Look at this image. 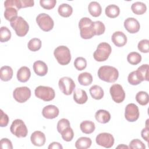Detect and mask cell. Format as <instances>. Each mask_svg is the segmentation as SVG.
Masks as SVG:
<instances>
[{
  "mask_svg": "<svg viewBox=\"0 0 149 149\" xmlns=\"http://www.w3.org/2000/svg\"><path fill=\"white\" fill-rule=\"evenodd\" d=\"M93 29L94 34L96 36H100L104 34L105 30V25L101 21L93 22Z\"/></svg>",
  "mask_w": 149,
  "mask_h": 149,
  "instance_id": "74e56055",
  "label": "cell"
},
{
  "mask_svg": "<svg viewBox=\"0 0 149 149\" xmlns=\"http://www.w3.org/2000/svg\"><path fill=\"white\" fill-rule=\"evenodd\" d=\"M12 29L15 31L16 35L19 37L25 36L29 30L27 22L21 16H17L10 22Z\"/></svg>",
  "mask_w": 149,
  "mask_h": 149,
  "instance_id": "3957f363",
  "label": "cell"
},
{
  "mask_svg": "<svg viewBox=\"0 0 149 149\" xmlns=\"http://www.w3.org/2000/svg\"><path fill=\"white\" fill-rule=\"evenodd\" d=\"M73 100L77 104H85L88 100V97L86 91L80 88L74 89L73 92Z\"/></svg>",
  "mask_w": 149,
  "mask_h": 149,
  "instance_id": "d6986e66",
  "label": "cell"
},
{
  "mask_svg": "<svg viewBox=\"0 0 149 149\" xmlns=\"http://www.w3.org/2000/svg\"><path fill=\"white\" fill-rule=\"evenodd\" d=\"M123 24L125 29L130 33H136L140 30V23L139 21L134 17H128L126 19Z\"/></svg>",
  "mask_w": 149,
  "mask_h": 149,
  "instance_id": "5bb4252c",
  "label": "cell"
},
{
  "mask_svg": "<svg viewBox=\"0 0 149 149\" xmlns=\"http://www.w3.org/2000/svg\"><path fill=\"white\" fill-rule=\"evenodd\" d=\"M79 83L82 86H88L93 82V76L91 73L88 72H83L79 74L78 77Z\"/></svg>",
  "mask_w": 149,
  "mask_h": 149,
  "instance_id": "f1b7e54d",
  "label": "cell"
},
{
  "mask_svg": "<svg viewBox=\"0 0 149 149\" xmlns=\"http://www.w3.org/2000/svg\"><path fill=\"white\" fill-rule=\"evenodd\" d=\"M70 126V122L65 118L60 119L57 123V130L59 133H61L64 130Z\"/></svg>",
  "mask_w": 149,
  "mask_h": 149,
  "instance_id": "60d3db41",
  "label": "cell"
},
{
  "mask_svg": "<svg viewBox=\"0 0 149 149\" xmlns=\"http://www.w3.org/2000/svg\"><path fill=\"white\" fill-rule=\"evenodd\" d=\"M34 93L36 97L44 101H50L54 100L55 96V91L52 87L44 86L36 87Z\"/></svg>",
  "mask_w": 149,
  "mask_h": 149,
  "instance_id": "8992f818",
  "label": "cell"
},
{
  "mask_svg": "<svg viewBox=\"0 0 149 149\" xmlns=\"http://www.w3.org/2000/svg\"><path fill=\"white\" fill-rule=\"evenodd\" d=\"M11 38V32L9 29L5 26H2L0 29V41L1 42L8 41Z\"/></svg>",
  "mask_w": 149,
  "mask_h": 149,
  "instance_id": "e575fe53",
  "label": "cell"
},
{
  "mask_svg": "<svg viewBox=\"0 0 149 149\" xmlns=\"http://www.w3.org/2000/svg\"><path fill=\"white\" fill-rule=\"evenodd\" d=\"M59 113V109L54 105H48L43 108L42 110V116L47 119H52L56 118Z\"/></svg>",
  "mask_w": 149,
  "mask_h": 149,
  "instance_id": "9a60e30c",
  "label": "cell"
},
{
  "mask_svg": "<svg viewBox=\"0 0 149 149\" xmlns=\"http://www.w3.org/2000/svg\"><path fill=\"white\" fill-rule=\"evenodd\" d=\"M149 40L147 39H143L139 42L137 45L138 49L143 53H148L149 52Z\"/></svg>",
  "mask_w": 149,
  "mask_h": 149,
  "instance_id": "ee69618b",
  "label": "cell"
},
{
  "mask_svg": "<svg viewBox=\"0 0 149 149\" xmlns=\"http://www.w3.org/2000/svg\"><path fill=\"white\" fill-rule=\"evenodd\" d=\"M31 76L30 69L27 66L21 67L17 72V80L22 83H25L29 80Z\"/></svg>",
  "mask_w": 149,
  "mask_h": 149,
  "instance_id": "ffe728a7",
  "label": "cell"
},
{
  "mask_svg": "<svg viewBox=\"0 0 149 149\" xmlns=\"http://www.w3.org/2000/svg\"><path fill=\"white\" fill-rule=\"evenodd\" d=\"M17 11L18 10L15 8H5V10L4 12V17L7 20L10 22L12 20L17 16Z\"/></svg>",
  "mask_w": 149,
  "mask_h": 149,
  "instance_id": "8d00e7d4",
  "label": "cell"
},
{
  "mask_svg": "<svg viewBox=\"0 0 149 149\" xmlns=\"http://www.w3.org/2000/svg\"><path fill=\"white\" fill-rule=\"evenodd\" d=\"M10 132L17 137H25L28 133L27 128L24 122L19 119L13 121L10 127Z\"/></svg>",
  "mask_w": 149,
  "mask_h": 149,
  "instance_id": "52a82bcc",
  "label": "cell"
},
{
  "mask_svg": "<svg viewBox=\"0 0 149 149\" xmlns=\"http://www.w3.org/2000/svg\"><path fill=\"white\" fill-rule=\"evenodd\" d=\"M116 148H127H127H129V147L125 144H120V145L118 146Z\"/></svg>",
  "mask_w": 149,
  "mask_h": 149,
  "instance_id": "816d5d0a",
  "label": "cell"
},
{
  "mask_svg": "<svg viewBox=\"0 0 149 149\" xmlns=\"http://www.w3.org/2000/svg\"><path fill=\"white\" fill-rule=\"evenodd\" d=\"M13 70L11 67L9 66H3L1 68L0 77L1 80L3 81H8L10 80L13 76Z\"/></svg>",
  "mask_w": 149,
  "mask_h": 149,
  "instance_id": "603a6c76",
  "label": "cell"
},
{
  "mask_svg": "<svg viewBox=\"0 0 149 149\" xmlns=\"http://www.w3.org/2000/svg\"><path fill=\"white\" fill-rule=\"evenodd\" d=\"M132 12L137 15L144 14L147 10V6L145 3L141 2H136L131 6Z\"/></svg>",
  "mask_w": 149,
  "mask_h": 149,
  "instance_id": "f546056e",
  "label": "cell"
},
{
  "mask_svg": "<svg viewBox=\"0 0 149 149\" xmlns=\"http://www.w3.org/2000/svg\"><path fill=\"white\" fill-rule=\"evenodd\" d=\"M27 47L31 51H37L41 47V41L37 38H31L27 44Z\"/></svg>",
  "mask_w": 149,
  "mask_h": 149,
  "instance_id": "836d02e7",
  "label": "cell"
},
{
  "mask_svg": "<svg viewBox=\"0 0 149 149\" xmlns=\"http://www.w3.org/2000/svg\"><path fill=\"white\" fill-rule=\"evenodd\" d=\"M109 93L113 101L118 104L122 102L125 98V93L122 86L119 84L112 85Z\"/></svg>",
  "mask_w": 149,
  "mask_h": 149,
  "instance_id": "8fae6325",
  "label": "cell"
},
{
  "mask_svg": "<svg viewBox=\"0 0 149 149\" xmlns=\"http://www.w3.org/2000/svg\"><path fill=\"white\" fill-rule=\"evenodd\" d=\"M148 120H147L146 121V126L145 128L143 129V130H141V137L142 138L145 140L147 143L148 142V133H149V129H148Z\"/></svg>",
  "mask_w": 149,
  "mask_h": 149,
  "instance_id": "c3c4849f",
  "label": "cell"
},
{
  "mask_svg": "<svg viewBox=\"0 0 149 149\" xmlns=\"http://www.w3.org/2000/svg\"><path fill=\"white\" fill-rule=\"evenodd\" d=\"M105 13L106 16L108 17L115 18L119 15L120 9L116 5H109L105 8Z\"/></svg>",
  "mask_w": 149,
  "mask_h": 149,
  "instance_id": "4316f807",
  "label": "cell"
},
{
  "mask_svg": "<svg viewBox=\"0 0 149 149\" xmlns=\"http://www.w3.org/2000/svg\"><path fill=\"white\" fill-rule=\"evenodd\" d=\"M74 66L78 70H83L87 66V61L83 57H77L74 61Z\"/></svg>",
  "mask_w": 149,
  "mask_h": 149,
  "instance_id": "f35d334b",
  "label": "cell"
},
{
  "mask_svg": "<svg viewBox=\"0 0 149 149\" xmlns=\"http://www.w3.org/2000/svg\"><path fill=\"white\" fill-rule=\"evenodd\" d=\"M90 93L93 98L99 100L103 98L104 92L103 89L98 85H94L90 88Z\"/></svg>",
  "mask_w": 149,
  "mask_h": 149,
  "instance_id": "484cf974",
  "label": "cell"
},
{
  "mask_svg": "<svg viewBox=\"0 0 149 149\" xmlns=\"http://www.w3.org/2000/svg\"><path fill=\"white\" fill-rule=\"evenodd\" d=\"M127 60L130 64L136 65L141 62V55L137 52H132L127 55Z\"/></svg>",
  "mask_w": 149,
  "mask_h": 149,
  "instance_id": "d6a6232c",
  "label": "cell"
},
{
  "mask_svg": "<svg viewBox=\"0 0 149 149\" xmlns=\"http://www.w3.org/2000/svg\"><path fill=\"white\" fill-rule=\"evenodd\" d=\"M22 4V8L31 7L34 5V2L33 0H20Z\"/></svg>",
  "mask_w": 149,
  "mask_h": 149,
  "instance_id": "681fc988",
  "label": "cell"
},
{
  "mask_svg": "<svg viewBox=\"0 0 149 149\" xmlns=\"http://www.w3.org/2000/svg\"><path fill=\"white\" fill-rule=\"evenodd\" d=\"M79 28L80 37L83 39H90L95 36L93 22L89 17H82L79 22Z\"/></svg>",
  "mask_w": 149,
  "mask_h": 149,
  "instance_id": "7a4b0ae2",
  "label": "cell"
},
{
  "mask_svg": "<svg viewBox=\"0 0 149 149\" xmlns=\"http://www.w3.org/2000/svg\"><path fill=\"white\" fill-rule=\"evenodd\" d=\"M136 100L140 105H146L149 102V95L146 91H139L136 95Z\"/></svg>",
  "mask_w": 149,
  "mask_h": 149,
  "instance_id": "4dcf8cb0",
  "label": "cell"
},
{
  "mask_svg": "<svg viewBox=\"0 0 149 149\" xmlns=\"http://www.w3.org/2000/svg\"><path fill=\"white\" fill-rule=\"evenodd\" d=\"M1 148L2 149H12L13 146L12 142L7 138H3L1 140L0 142Z\"/></svg>",
  "mask_w": 149,
  "mask_h": 149,
  "instance_id": "bcb514c9",
  "label": "cell"
},
{
  "mask_svg": "<svg viewBox=\"0 0 149 149\" xmlns=\"http://www.w3.org/2000/svg\"><path fill=\"white\" fill-rule=\"evenodd\" d=\"M141 80L143 81H148V65L143 64L136 70Z\"/></svg>",
  "mask_w": 149,
  "mask_h": 149,
  "instance_id": "1f68e13d",
  "label": "cell"
},
{
  "mask_svg": "<svg viewBox=\"0 0 149 149\" xmlns=\"http://www.w3.org/2000/svg\"><path fill=\"white\" fill-rule=\"evenodd\" d=\"M9 123V117L7 114L3 112V111L1 109V119H0V126L6 127Z\"/></svg>",
  "mask_w": 149,
  "mask_h": 149,
  "instance_id": "7dc6e473",
  "label": "cell"
},
{
  "mask_svg": "<svg viewBox=\"0 0 149 149\" xmlns=\"http://www.w3.org/2000/svg\"><path fill=\"white\" fill-rule=\"evenodd\" d=\"M98 77L106 82L113 83L119 77V72L116 68L111 66H102L98 70Z\"/></svg>",
  "mask_w": 149,
  "mask_h": 149,
  "instance_id": "6da1fadb",
  "label": "cell"
},
{
  "mask_svg": "<svg viewBox=\"0 0 149 149\" xmlns=\"http://www.w3.org/2000/svg\"><path fill=\"white\" fill-rule=\"evenodd\" d=\"M139 109L136 104L130 103L126 105L125 110V117L128 122L136 121L139 118Z\"/></svg>",
  "mask_w": 149,
  "mask_h": 149,
  "instance_id": "4fadbf2b",
  "label": "cell"
},
{
  "mask_svg": "<svg viewBox=\"0 0 149 149\" xmlns=\"http://www.w3.org/2000/svg\"><path fill=\"white\" fill-rule=\"evenodd\" d=\"M62 138L63 140L66 141H70L73 138L74 136V132L73 129L70 127H68L65 130H64L61 133Z\"/></svg>",
  "mask_w": 149,
  "mask_h": 149,
  "instance_id": "ab89813d",
  "label": "cell"
},
{
  "mask_svg": "<svg viewBox=\"0 0 149 149\" xmlns=\"http://www.w3.org/2000/svg\"><path fill=\"white\" fill-rule=\"evenodd\" d=\"M54 55L57 62L61 65H66L71 61L70 51L66 46L60 45L56 48Z\"/></svg>",
  "mask_w": 149,
  "mask_h": 149,
  "instance_id": "277c9868",
  "label": "cell"
},
{
  "mask_svg": "<svg viewBox=\"0 0 149 149\" xmlns=\"http://www.w3.org/2000/svg\"><path fill=\"white\" fill-rule=\"evenodd\" d=\"M112 42L118 47H121L126 45L127 42V37L122 31H117L113 33L111 37Z\"/></svg>",
  "mask_w": 149,
  "mask_h": 149,
  "instance_id": "e0dca14e",
  "label": "cell"
},
{
  "mask_svg": "<svg viewBox=\"0 0 149 149\" xmlns=\"http://www.w3.org/2000/svg\"><path fill=\"white\" fill-rule=\"evenodd\" d=\"M97 144L103 147L109 148L114 144V137L109 133H101L98 134L95 139Z\"/></svg>",
  "mask_w": 149,
  "mask_h": 149,
  "instance_id": "7c38bea8",
  "label": "cell"
},
{
  "mask_svg": "<svg viewBox=\"0 0 149 149\" xmlns=\"http://www.w3.org/2000/svg\"><path fill=\"white\" fill-rule=\"evenodd\" d=\"M48 148V149H62L63 147L58 142H52L49 145Z\"/></svg>",
  "mask_w": 149,
  "mask_h": 149,
  "instance_id": "f907efd6",
  "label": "cell"
},
{
  "mask_svg": "<svg viewBox=\"0 0 149 149\" xmlns=\"http://www.w3.org/2000/svg\"><path fill=\"white\" fill-rule=\"evenodd\" d=\"M129 148L131 149H136V148L145 149L146 146L139 139H133L130 142Z\"/></svg>",
  "mask_w": 149,
  "mask_h": 149,
  "instance_id": "f6af8a7d",
  "label": "cell"
},
{
  "mask_svg": "<svg viewBox=\"0 0 149 149\" xmlns=\"http://www.w3.org/2000/svg\"><path fill=\"white\" fill-rule=\"evenodd\" d=\"M127 80L129 84L134 86L138 85L142 81L136 70L133 71L129 74Z\"/></svg>",
  "mask_w": 149,
  "mask_h": 149,
  "instance_id": "d590c367",
  "label": "cell"
},
{
  "mask_svg": "<svg viewBox=\"0 0 149 149\" xmlns=\"http://www.w3.org/2000/svg\"><path fill=\"white\" fill-rule=\"evenodd\" d=\"M33 68L35 73L40 76H44L48 72L47 65L42 61L39 60L34 62Z\"/></svg>",
  "mask_w": 149,
  "mask_h": 149,
  "instance_id": "ac0fdd59",
  "label": "cell"
},
{
  "mask_svg": "<svg viewBox=\"0 0 149 149\" xmlns=\"http://www.w3.org/2000/svg\"><path fill=\"white\" fill-rule=\"evenodd\" d=\"M58 12L62 17H68L72 14L73 8L68 3H62L59 6Z\"/></svg>",
  "mask_w": 149,
  "mask_h": 149,
  "instance_id": "83f0119b",
  "label": "cell"
},
{
  "mask_svg": "<svg viewBox=\"0 0 149 149\" xmlns=\"http://www.w3.org/2000/svg\"><path fill=\"white\" fill-rule=\"evenodd\" d=\"M92 141L90 138L87 137H81L79 138L75 143V147L77 149H87L90 147Z\"/></svg>",
  "mask_w": 149,
  "mask_h": 149,
  "instance_id": "cb8c5ba5",
  "label": "cell"
},
{
  "mask_svg": "<svg viewBox=\"0 0 149 149\" xmlns=\"http://www.w3.org/2000/svg\"><path fill=\"white\" fill-rule=\"evenodd\" d=\"M36 22L40 28L44 31H49L54 26V22L51 17L45 13H40L36 17Z\"/></svg>",
  "mask_w": 149,
  "mask_h": 149,
  "instance_id": "ba28073f",
  "label": "cell"
},
{
  "mask_svg": "<svg viewBox=\"0 0 149 149\" xmlns=\"http://www.w3.org/2000/svg\"><path fill=\"white\" fill-rule=\"evenodd\" d=\"M30 140L34 146L41 147L44 145L46 141V138L44 133L42 132L35 131L31 134Z\"/></svg>",
  "mask_w": 149,
  "mask_h": 149,
  "instance_id": "2e32d148",
  "label": "cell"
},
{
  "mask_svg": "<svg viewBox=\"0 0 149 149\" xmlns=\"http://www.w3.org/2000/svg\"><path fill=\"white\" fill-rule=\"evenodd\" d=\"M60 90L65 95H70L74 91L76 84L74 81L69 77H63L61 78L58 82Z\"/></svg>",
  "mask_w": 149,
  "mask_h": 149,
  "instance_id": "9c48e42d",
  "label": "cell"
},
{
  "mask_svg": "<svg viewBox=\"0 0 149 149\" xmlns=\"http://www.w3.org/2000/svg\"><path fill=\"white\" fill-rule=\"evenodd\" d=\"M4 6L5 8L12 7L16 9L17 10L22 8L20 0H6L4 2Z\"/></svg>",
  "mask_w": 149,
  "mask_h": 149,
  "instance_id": "b9f144b4",
  "label": "cell"
},
{
  "mask_svg": "<svg viewBox=\"0 0 149 149\" xmlns=\"http://www.w3.org/2000/svg\"><path fill=\"white\" fill-rule=\"evenodd\" d=\"M56 3L55 0H40V6L45 9L50 10L53 9Z\"/></svg>",
  "mask_w": 149,
  "mask_h": 149,
  "instance_id": "7bdbcfd3",
  "label": "cell"
},
{
  "mask_svg": "<svg viewBox=\"0 0 149 149\" xmlns=\"http://www.w3.org/2000/svg\"><path fill=\"white\" fill-rule=\"evenodd\" d=\"M95 118L97 122L101 123H107L111 119L110 113L104 109L98 110L95 114Z\"/></svg>",
  "mask_w": 149,
  "mask_h": 149,
  "instance_id": "44dd1931",
  "label": "cell"
},
{
  "mask_svg": "<svg viewBox=\"0 0 149 149\" xmlns=\"http://www.w3.org/2000/svg\"><path fill=\"white\" fill-rule=\"evenodd\" d=\"M31 96L30 89L26 86L17 87L13 92L14 99L19 103H24L27 101Z\"/></svg>",
  "mask_w": 149,
  "mask_h": 149,
  "instance_id": "30bf717a",
  "label": "cell"
},
{
  "mask_svg": "<svg viewBox=\"0 0 149 149\" xmlns=\"http://www.w3.org/2000/svg\"><path fill=\"white\" fill-rule=\"evenodd\" d=\"M80 128L83 133L85 134H91L95 129V123L90 120H84L80 123Z\"/></svg>",
  "mask_w": 149,
  "mask_h": 149,
  "instance_id": "d4e9b609",
  "label": "cell"
},
{
  "mask_svg": "<svg viewBox=\"0 0 149 149\" xmlns=\"http://www.w3.org/2000/svg\"><path fill=\"white\" fill-rule=\"evenodd\" d=\"M111 52V45L107 42H102L98 45L96 50L93 54V57L98 62H103L109 58Z\"/></svg>",
  "mask_w": 149,
  "mask_h": 149,
  "instance_id": "5b68a950",
  "label": "cell"
},
{
  "mask_svg": "<svg viewBox=\"0 0 149 149\" xmlns=\"http://www.w3.org/2000/svg\"><path fill=\"white\" fill-rule=\"evenodd\" d=\"M90 14L93 17H98L102 12V8L100 4L96 1L91 2L88 6Z\"/></svg>",
  "mask_w": 149,
  "mask_h": 149,
  "instance_id": "7402d4cb",
  "label": "cell"
}]
</instances>
